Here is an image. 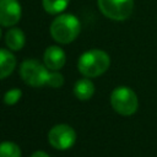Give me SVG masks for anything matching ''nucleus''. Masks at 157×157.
Returning <instances> with one entry per match:
<instances>
[{
    "label": "nucleus",
    "mask_w": 157,
    "mask_h": 157,
    "mask_svg": "<svg viewBox=\"0 0 157 157\" xmlns=\"http://www.w3.org/2000/svg\"><path fill=\"white\" fill-rule=\"evenodd\" d=\"M109 55L101 49H91L85 52L77 61V69L85 77L101 76L109 69Z\"/></svg>",
    "instance_id": "obj_1"
},
{
    "label": "nucleus",
    "mask_w": 157,
    "mask_h": 157,
    "mask_svg": "<svg viewBox=\"0 0 157 157\" xmlns=\"http://www.w3.org/2000/svg\"><path fill=\"white\" fill-rule=\"evenodd\" d=\"M80 29V21L72 13H61L56 16L50 25V34L53 39L60 44H69L75 40Z\"/></svg>",
    "instance_id": "obj_2"
},
{
    "label": "nucleus",
    "mask_w": 157,
    "mask_h": 157,
    "mask_svg": "<svg viewBox=\"0 0 157 157\" xmlns=\"http://www.w3.org/2000/svg\"><path fill=\"white\" fill-rule=\"evenodd\" d=\"M112 108L120 115L130 117L136 113L139 108V99L136 93L128 86H119L110 93Z\"/></svg>",
    "instance_id": "obj_3"
},
{
    "label": "nucleus",
    "mask_w": 157,
    "mask_h": 157,
    "mask_svg": "<svg viewBox=\"0 0 157 157\" xmlns=\"http://www.w3.org/2000/svg\"><path fill=\"white\" fill-rule=\"evenodd\" d=\"M20 75L22 80L33 87H42L47 85L49 71L48 67L36 59H27L20 66Z\"/></svg>",
    "instance_id": "obj_4"
},
{
    "label": "nucleus",
    "mask_w": 157,
    "mask_h": 157,
    "mask_svg": "<svg viewBox=\"0 0 157 157\" xmlns=\"http://www.w3.org/2000/svg\"><path fill=\"white\" fill-rule=\"evenodd\" d=\"M97 4L101 12L113 21L129 18L134 9V0H97Z\"/></svg>",
    "instance_id": "obj_5"
},
{
    "label": "nucleus",
    "mask_w": 157,
    "mask_h": 157,
    "mask_svg": "<svg viewBox=\"0 0 157 157\" xmlns=\"http://www.w3.org/2000/svg\"><path fill=\"white\" fill-rule=\"evenodd\" d=\"M48 141L56 150H67L76 142V132L67 124H58L49 130Z\"/></svg>",
    "instance_id": "obj_6"
},
{
    "label": "nucleus",
    "mask_w": 157,
    "mask_h": 157,
    "mask_svg": "<svg viewBox=\"0 0 157 157\" xmlns=\"http://www.w3.org/2000/svg\"><path fill=\"white\" fill-rule=\"evenodd\" d=\"M22 9L18 0H0V25L10 27L21 18Z\"/></svg>",
    "instance_id": "obj_7"
},
{
    "label": "nucleus",
    "mask_w": 157,
    "mask_h": 157,
    "mask_svg": "<svg viewBox=\"0 0 157 157\" xmlns=\"http://www.w3.org/2000/svg\"><path fill=\"white\" fill-rule=\"evenodd\" d=\"M44 65L52 70V71H58L60 70L66 61V55L64 50L58 47V45H50L45 49L44 52Z\"/></svg>",
    "instance_id": "obj_8"
},
{
    "label": "nucleus",
    "mask_w": 157,
    "mask_h": 157,
    "mask_svg": "<svg viewBox=\"0 0 157 157\" xmlns=\"http://www.w3.org/2000/svg\"><path fill=\"white\" fill-rule=\"evenodd\" d=\"M5 42H6V45L9 47L10 50H13V52L21 50L25 45V42H26L25 33L20 28H16V27L10 28L6 33Z\"/></svg>",
    "instance_id": "obj_9"
},
{
    "label": "nucleus",
    "mask_w": 157,
    "mask_h": 157,
    "mask_svg": "<svg viewBox=\"0 0 157 157\" xmlns=\"http://www.w3.org/2000/svg\"><path fill=\"white\" fill-rule=\"evenodd\" d=\"M74 93H75L76 98H78L80 101H87L94 93V85L90 80V77L81 78V80L75 82Z\"/></svg>",
    "instance_id": "obj_10"
},
{
    "label": "nucleus",
    "mask_w": 157,
    "mask_h": 157,
    "mask_svg": "<svg viewBox=\"0 0 157 157\" xmlns=\"http://www.w3.org/2000/svg\"><path fill=\"white\" fill-rule=\"evenodd\" d=\"M16 66L15 55L7 49H0V80L7 77Z\"/></svg>",
    "instance_id": "obj_11"
},
{
    "label": "nucleus",
    "mask_w": 157,
    "mask_h": 157,
    "mask_svg": "<svg viewBox=\"0 0 157 157\" xmlns=\"http://www.w3.org/2000/svg\"><path fill=\"white\" fill-rule=\"evenodd\" d=\"M70 0H42L44 10L50 15H58L63 12Z\"/></svg>",
    "instance_id": "obj_12"
},
{
    "label": "nucleus",
    "mask_w": 157,
    "mask_h": 157,
    "mask_svg": "<svg viewBox=\"0 0 157 157\" xmlns=\"http://www.w3.org/2000/svg\"><path fill=\"white\" fill-rule=\"evenodd\" d=\"M0 157H21V148L11 141L0 144Z\"/></svg>",
    "instance_id": "obj_13"
},
{
    "label": "nucleus",
    "mask_w": 157,
    "mask_h": 157,
    "mask_svg": "<svg viewBox=\"0 0 157 157\" xmlns=\"http://www.w3.org/2000/svg\"><path fill=\"white\" fill-rule=\"evenodd\" d=\"M21 96H22L21 90H18V88L9 90V91L4 94V102H5V104H7V105H13V104H16V103L20 101Z\"/></svg>",
    "instance_id": "obj_14"
},
{
    "label": "nucleus",
    "mask_w": 157,
    "mask_h": 157,
    "mask_svg": "<svg viewBox=\"0 0 157 157\" xmlns=\"http://www.w3.org/2000/svg\"><path fill=\"white\" fill-rule=\"evenodd\" d=\"M63 83H64V76H63L60 72H58V71H52V72H49L47 85H49V86L53 87V88H58V87H61Z\"/></svg>",
    "instance_id": "obj_15"
},
{
    "label": "nucleus",
    "mask_w": 157,
    "mask_h": 157,
    "mask_svg": "<svg viewBox=\"0 0 157 157\" xmlns=\"http://www.w3.org/2000/svg\"><path fill=\"white\" fill-rule=\"evenodd\" d=\"M31 157H50V156L44 151H36Z\"/></svg>",
    "instance_id": "obj_16"
},
{
    "label": "nucleus",
    "mask_w": 157,
    "mask_h": 157,
    "mask_svg": "<svg viewBox=\"0 0 157 157\" xmlns=\"http://www.w3.org/2000/svg\"><path fill=\"white\" fill-rule=\"evenodd\" d=\"M0 37H1V29H0Z\"/></svg>",
    "instance_id": "obj_17"
}]
</instances>
